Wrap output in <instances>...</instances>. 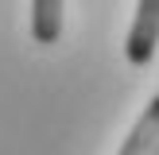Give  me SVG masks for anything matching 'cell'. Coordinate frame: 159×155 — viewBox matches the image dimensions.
Here are the masks:
<instances>
[{
  "label": "cell",
  "mask_w": 159,
  "mask_h": 155,
  "mask_svg": "<svg viewBox=\"0 0 159 155\" xmlns=\"http://www.w3.org/2000/svg\"><path fill=\"white\" fill-rule=\"evenodd\" d=\"M159 46V0H140L132 16L128 39H124V58L132 66H148Z\"/></svg>",
  "instance_id": "1"
},
{
  "label": "cell",
  "mask_w": 159,
  "mask_h": 155,
  "mask_svg": "<svg viewBox=\"0 0 159 155\" xmlns=\"http://www.w3.org/2000/svg\"><path fill=\"white\" fill-rule=\"evenodd\" d=\"M155 144H159V93L148 101L144 116L132 124V132L124 136V144H120V151H116V155H152Z\"/></svg>",
  "instance_id": "2"
},
{
  "label": "cell",
  "mask_w": 159,
  "mask_h": 155,
  "mask_svg": "<svg viewBox=\"0 0 159 155\" xmlns=\"http://www.w3.org/2000/svg\"><path fill=\"white\" fill-rule=\"evenodd\" d=\"M31 39L39 46L62 39V0H31Z\"/></svg>",
  "instance_id": "3"
},
{
  "label": "cell",
  "mask_w": 159,
  "mask_h": 155,
  "mask_svg": "<svg viewBox=\"0 0 159 155\" xmlns=\"http://www.w3.org/2000/svg\"><path fill=\"white\" fill-rule=\"evenodd\" d=\"M152 155H159V144H155V147H152Z\"/></svg>",
  "instance_id": "4"
}]
</instances>
